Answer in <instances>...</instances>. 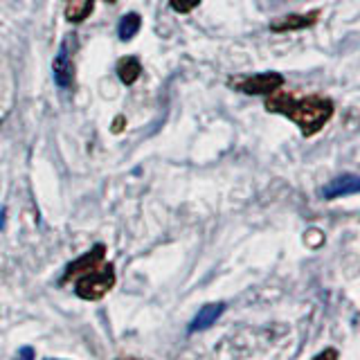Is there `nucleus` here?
Masks as SVG:
<instances>
[{"mask_svg": "<svg viewBox=\"0 0 360 360\" xmlns=\"http://www.w3.org/2000/svg\"><path fill=\"white\" fill-rule=\"evenodd\" d=\"M104 252H106V248H104V245H95L93 250L86 252L84 257L75 259V262L65 268L61 284H65V281H72V279H77L79 275H84V273H88V270H93L95 266H99L101 262H104Z\"/></svg>", "mask_w": 360, "mask_h": 360, "instance_id": "4", "label": "nucleus"}, {"mask_svg": "<svg viewBox=\"0 0 360 360\" xmlns=\"http://www.w3.org/2000/svg\"><path fill=\"white\" fill-rule=\"evenodd\" d=\"M112 284H115V270H112L110 264H99L93 270H88V273L79 275L77 295L84 300H99L112 288Z\"/></svg>", "mask_w": 360, "mask_h": 360, "instance_id": "2", "label": "nucleus"}, {"mask_svg": "<svg viewBox=\"0 0 360 360\" xmlns=\"http://www.w3.org/2000/svg\"><path fill=\"white\" fill-rule=\"evenodd\" d=\"M232 86L236 90H241V93H245V95H270V93H275L277 88L284 86V75H279V72H262V75L234 79Z\"/></svg>", "mask_w": 360, "mask_h": 360, "instance_id": "3", "label": "nucleus"}, {"mask_svg": "<svg viewBox=\"0 0 360 360\" xmlns=\"http://www.w3.org/2000/svg\"><path fill=\"white\" fill-rule=\"evenodd\" d=\"M322 11L320 9H313L307 11V14H288V16H281L277 20L270 22V30L273 32H297V30H307L311 25H315L320 18Z\"/></svg>", "mask_w": 360, "mask_h": 360, "instance_id": "6", "label": "nucleus"}, {"mask_svg": "<svg viewBox=\"0 0 360 360\" xmlns=\"http://www.w3.org/2000/svg\"><path fill=\"white\" fill-rule=\"evenodd\" d=\"M72 79H75V68L70 61V54H68L65 48H61L59 56H56V61H54V82L61 88H70Z\"/></svg>", "mask_w": 360, "mask_h": 360, "instance_id": "8", "label": "nucleus"}, {"mask_svg": "<svg viewBox=\"0 0 360 360\" xmlns=\"http://www.w3.org/2000/svg\"><path fill=\"white\" fill-rule=\"evenodd\" d=\"M360 194V176L354 174H345L333 178L329 185L322 187V198L324 200H333V198H345V196H354Z\"/></svg>", "mask_w": 360, "mask_h": 360, "instance_id": "5", "label": "nucleus"}, {"mask_svg": "<svg viewBox=\"0 0 360 360\" xmlns=\"http://www.w3.org/2000/svg\"><path fill=\"white\" fill-rule=\"evenodd\" d=\"M140 72H142V65H140L138 59H135V56H127V59H122L120 65H117V75L127 86H131L133 82H138Z\"/></svg>", "mask_w": 360, "mask_h": 360, "instance_id": "10", "label": "nucleus"}, {"mask_svg": "<svg viewBox=\"0 0 360 360\" xmlns=\"http://www.w3.org/2000/svg\"><path fill=\"white\" fill-rule=\"evenodd\" d=\"M106 3H115V0H106Z\"/></svg>", "mask_w": 360, "mask_h": 360, "instance_id": "15", "label": "nucleus"}, {"mask_svg": "<svg viewBox=\"0 0 360 360\" xmlns=\"http://www.w3.org/2000/svg\"><path fill=\"white\" fill-rule=\"evenodd\" d=\"M223 311H225V304H205L200 311H198V315L194 320H191V324H189V331H202V329H207V326H212L214 322H217L221 315H223Z\"/></svg>", "mask_w": 360, "mask_h": 360, "instance_id": "7", "label": "nucleus"}, {"mask_svg": "<svg viewBox=\"0 0 360 360\" xmlns=\"http://www.w3.org/2000/svg\"><path fill=\"white\" fill-rule=\"evenodd\" d=\"M318 358H338V352H333V349H329V352L318 354Z\"/></svg>", "mask_w": 360, "mask_h": 360, "instance_id": "13", "label": "nucleus"}, {"mask_svg": "<svg viewBox=\"0 0 360 360\" xmlns=\"http://www.w3.org/2000/svg\"><path fill=\"white\" fill-rule=\"evenodd\" d=\"M140 25H142V18H140V14H127L122 20H120V39L122 41H131L135 34H138V30H140Z\"/></svg>", "mask_w": 360, "mask_h": 360, "instance_id": "11", "label": "nucleus"}, {"mask_svg": "<svg viewBox=\"0 0 360 360\" xmlns=\"http://www.w3.org/2000/svg\"><path fill=\"white\" fill-rule=\"evenodd\" d=\"M20 356H34V352H32V349H20Z\"/></svg>", "mask_w": 360, "mask_h": 360, "instance_id": "14", "label": "nucleus"}, {"mask_svg": "<svg viewBox=\"0 0 360 360\" xmlns=\"http://www.w3.org/2000/svg\"><path fill=\"white\" fill-rule=\"evenodd\" d=\"M95 0H65V18L70 22H82L93 14Z\"/></svg>", "mask_w": 360, "mask_h": 360, "instance_id": "9", "label": "nucleus"}, {"mask_svg": "<svg viewBox=\"0 0 360 360\" xmlns=\"http://www.w3.org/2000/svg\"><path fill=\"white\" fill-rule=\"evenodd\" d=\"M266 108L270 112H279V115L295 122L304 138H311V135L320 133L324 129V124L333 117L335 110L333 101L324 95L297 97L290 90H281V88L268 95Z\"/></svg>", "mask_w": 360, "mask_h": 360, "instance_id": "1", "label": "nucleus"}, {"mask_svg": "<svg viewBox=\"0 0 360 360\" xmlns=\"http://www.w3.org/2000/svg\"><path fill=\"white\" fill-rule=\"evenodd\" d=\"M200 0H169V5H172V9L180 11V14H187V11L196 9Z\"/></svg>", "mask_w": 360, "mask_h": 360, "instance_id": "12", "label": "nucleus"}]
</instances>
